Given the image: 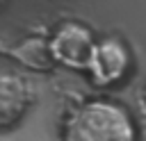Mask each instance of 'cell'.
<instances>
[{
	"mask_svg": "<svg viewBox=\"0 0 146 141\" xmlns=\"http://www.w3.org/2000/svg\"><path fill=\"white\" fill-rule=\"evenodd\" d=\"M59 141H139V125L123 102L94 96L68 109Z\"/></svg>",
	"mask_w": 146,
	"mask_h": 141,
	"instance_id": "1",
	"label": "cell"
},
{
	"mask_svg": "<svg viewBox=\"0 0 146 141\" xmlns=\"http://www.w3.org/2000/svg\"><path fill=\"white\" fill-rule=\"evenodd\" d=\"M96 41L98 36L87 23L71 20V18L59 20L48 36V45H50V55L55 64L75 73H87Z\"/></svg>",
	"mask_w": 146,
	"mask_h": 141,
	"instance_id": "2",
	"label": "cell"
},
{
	"mask_svg": "<svg viewBox=\"0 0 146 141\" xmlns=\"http://www.w3.org/2000/svg\"><path fill=\"white\" fill-rule=\"evenodd\" d=\"M132 70V50L130 45L116 36H98L96 48L91 52L89 66H87V77L91 86L96 89H112L119 82H123Z\"/></svg>",
	"mask_w": 146,
	"mask_h": 141,
	"instance_id": "3",
	"label": "cell"
},
{
	"mask_svg": "<svg viewBox=\"0 0 146 141\" xmlns=\"http://www.w3.org/2000/svg\"><path fill=\"white\" fill-rule=\"evenodd\" d=\"M32 105L34 91L30 80L14 70H0V130L16 127Z\"/></svg>",
	"mask_w": 146,
	"mask_h": 141,
	"instance_id": "4",
	"label": "cell"
},
{
	"mask_svg": "<svg viewBox=\"0 0 146 141\" xmlns=\"http://www.w3.org/2000/svg\"><path fill=\"white\" fill-rule=\"evenodd\" d=\"M5 55L18 64H23L30 70H39L46 73L50 68H55V59L50 55V45H48V36H27L9 48H5Z\"/></svg>",
	"mask_w": 146,
	"mask_h": 141,
	"instance_id": "5",
	"label": "cell"
},
{
	"mask_svg": "<svg viewBox=\"0 0 146 141\" xmlns=\"http://www.w3.org/2000/svg\"><path fill=\"white\" fill-rule=\"evenodd\" d=\"M141 102H144V107H146V86H144V91H141Z\"/></svg>",
	"mask_w": 146,
	"mask_h": 141,
	"instance_id": "6",
	"label": "cell"
}]
</instances>
